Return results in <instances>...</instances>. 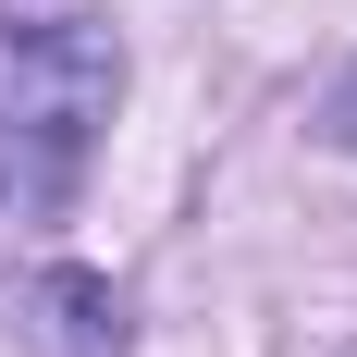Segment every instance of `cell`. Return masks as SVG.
Here are the masks:
<instances>
[{
	"label": "cell",
	"instance_id": "obj_2",
	"mask_svg": "<svg viewBox=\"0 0 357 357\" xmlns=\"http://www.w3.org/2000/svg\"><path fill=\"white\" fill-rule=\"evenodd\" d=\"M321 136H333V148H357V62L333 74V99H321Z\"/></svg>",
	"mask_w": 357,
	"mask_h": 357
},
{
	"label": "cell",
	"instance_id": "obj_1",
	"mask_svg": "<svg viewBox=\"0 0 357 357\" xmlns=\"http://www.w3.org/2000/svg\"><path fill=\"white\" fill-rule=\"evenodd\" d=\"M111 99H123V37L99 13L0 25V222H62V197L99 160Z\"/></svg>",
	"mask_w": 357,
	"mask_h": 357
}]
</instances>
